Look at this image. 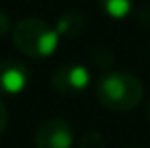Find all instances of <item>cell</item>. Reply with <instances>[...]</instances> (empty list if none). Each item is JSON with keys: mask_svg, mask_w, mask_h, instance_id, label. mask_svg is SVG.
<instances>
[{"mask_svg": "<svg viewBox=\"0 0 150 148\" xmlns=\"http://www.w3.org/2000/svg\"><path fill=\"white\" fill-rule=\"evenodd\" d=\"M143 82L131 72H110L97 84V99L110 112H127L143 101Z\"/></svg>", "mask_w": 150, "mask_h": 148, "instance_id": "obj_1", "label": "cell"}, {"mask_svg": "<svg viewBox=\"0 0 150 148\" xmlns=\"http://www.w3.org/2000/svg\"><path fill=\"white\" fill-rule=\"evenodd\" d=\"M103 13L110 19H125L133 11V0H97Z\"/></svg>", "mask_w": 150, "mask_h": 148, "instance_id": "obj_7", "label": "cell"}, {"mask_svg": "<svg viewBox=\"0 0 150 148\" xmlns=\"http://www.w3.org/2000/svg\"><path fill=\"white\" fill-rule=\"evenodd\" d=\"M80 148H106L105 137H103L99 131H91V133H88L82 139Z\"/></svg>", "mask_w": 150, "mask_h": 148, "instance_id": "obj_8", "label": "cell"}, {"mask_svg": "<svg viewBox=\"0 0 150 148\" xmlns=\"http://www.w3.org/2000/svg\"><path fill=\"white\" fill-rule=\"evenodd\" d=\"M86 21L78 11H67L55 23V30L59 32V36H67V38H74L84 30Z\"/></svg>", "mask_w": 150, "mask_h": 148, "instance_id": "obj_6", "label": "cell"}, {"mask_svg": "<svg viewBox=\"0 0 150 148\" xmlns=\"http://www.w3.org/2000/svg\"><path fill=\"white\" fill-rule=\"evenodd\" d=\"M8 32H10V17H8V13H4L0 10V36H4Z\"/></svg>", "mask_w": 150, "mask_h": 148, "instance_id": "obj_10", "label": "cell"}, {"mask_svg": "<svg viewBox=\"0 0 150 148\" xmlns=\"http://www.w3.org/2000/svg\"><path fill=\"white\" fill-rule=\"evenodd\" d=\"M146 114H148V120H150V101H148V110H146Z\"/></svg>", "mask_w": 150, "mask_h": 148, "instance_id": "obj_11", "label": "cell"}, {"mask_svg": "<svg viewBox=\"0 0 150 148\" xmlns=\"http://www.w3.org/2000/svg\"><path fill=\"white\" fill-rule=\"evenodd\" d=\"M30 82V70L23 61L0 59V95H19Z\"/></svg>", "mask_w": 150, "mask_h": 148, "instance_id": "obj_5", "label": "cell"}, {"mask_svg": "<svg viewBox=\"0 0 150 148\" xmlns=\"http://www.w3.org/2000/svg\"><path fill=\"white\" fill-rule=\"evenodd\" d=\"M8 120H10V114H8V106L4 104V101L0 99V135L4 133V129L8 127Z\"/></svg>", "mask_w": 150, "mask_h": 148, "instance_id": "obj_9", "label": "cell"}, {"mask_svg": "<svg viewBox=\"0 0 150 148\" xmlns=\"http://www.w3.org/2000/svg\"><path fill=\"white\" fill-rule=\"evenodd\" d=\"M89 82H91V72L82 63H65L51 76V85L55 87V91L67 97L84 93L89 87Z\"/></svg>", "mask_w": 150, "mask_h": 148, "instance_id": "obj_3", "label": "cell"}, {"mask_svg": "<svg viewBox=\"0 0 150 148\" xmlns=\"http://www.w3.org/2000/svg\"><path fill=\"white\" fill-rule=\"evenodd\" d=\"M74 129L67 120L50 118L34 131V148H72Z\"/></svg>", "mask_w": 150, "mask_h": 148, "instance_id": "obj_4", "label": "cell"}, {"mask_svg": "<svg viewBox=\"0 0 150 148\" xmlns=\"http://www.w3.org/2000/svg\"><path fill=\"white\" fill-rule=\"evenodd\" d=\"M11 40L15 48L29 57H50L59 46V32L55 27L40 17H23L11 29Z\"/></svg>", "mask_w": 150, "mask_h": 148, "instance_id": "obj_2", "label": "cell"}]
</instances>
